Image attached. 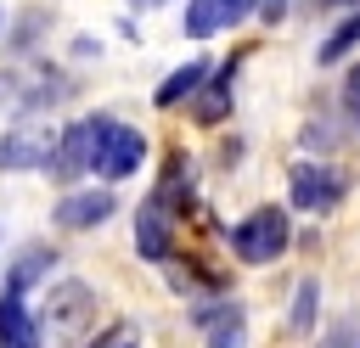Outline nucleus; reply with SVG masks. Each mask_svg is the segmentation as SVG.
Listing matches in <instances>:
<instances>
[{"label":"nucleus","mask_w":360,"mask_h":348,"mask_svg":"<svg viewBox=\"0 0 360 348\" xmlns=\"http://www.w3.org/2000/svg\"><path fill=\"white\" fill-rule=\"evenodd\" d=\"M96 168V146H90V118L84 123H68L62 135H56V152H51V180H62V185H73L79 174H90Z\"/></svg>","instance_id":"0eeeda50"},{"label":"nucleus","mask_w":360,"mask_h":348,"mask_svg":"<svg viewBox=\"0 0 360 348\" xmlns=\"http://www.w3.org/2000/svg\"><path fill=\"white\" fill-rule=\"evenodd\" d=\"M208 73H214V67H208V62L197 56V62H186V67H174V73H169V79L158 84V95H152V101H158V107H180L186 95H202V84H208Z\"/></svg>","instance_id":"9b49d317"},{"label":"nucleus","mask_w":360,"mask_h":348,"mask_svg":"<svg viewBox=\"0 0 360 348\" xmlns=\"http://www.w3.org/2000/svg\"><path fill=\"white\" fill-rule=\"evenodd\" d=\"M112 208H118L112 191H68V196L56 202V225H62V230H90V225H107Z\"/></svg>","instance_id":"1a4fd4ad"},{"label":"nucleus","mask_w":360,"mask_h":348,"mask_svg":"<svg viewBox=\"0 0 360 348\" xmlns=\"http://www.w3.org/2000/svg\"><path fill=\"white\" fill-rule=\"evenodd\" d=\"M135 253L146 264H169L174 258V213H169V196L152 191L135 213Z\"/></svg>","instance_id":"39448f33"},{"label":"nucleus","mask_w":360,"mask_h":348,"mask_svg":"<svg viewBox=\"0 0 360 348\" xmlns=\"http://www.w3.org/2000/svg\"><path fill=\"white\" fill-rule=\"evenodd\" d=\"M343 196H349V174H343V168L315 163V157H298V163H292V174H287V202H292L298 213L326 219L332 208H343Z\"/></svg>","instance_id":"f03ea898"},{"label":"nucleus","mask_w":360,"mask_h":348,"mask_svg":"<svg viewBox=\"0 0 360 348\" xmlns=\"http://www.w3.org/2000/svg\"><path fill=\"white\" fill-rule=\"evenodd\" d=\"M259 0H186V34L191 39H214V34H225V28H236L248 11H253Z\"/></svg>","instance_id":"6e6552de"},{"label":"nucleus","mask_w":360,"mask_h":348,"mask_svg":"<svg viewBox=\"0 0 360 348\" xmlns=\"http://www.w3.org/2000/svg\"><path fill=\"white\" fill-rule=\"evenodd\" d=\"M84 348H141V326H135V320H112V326L96 331Z\"/></svg>","instance_id":"dca6fc26"},{"label":"nucleus","mask_w":360,"mask_h":348,"mask_svg":"<svg viewBox=\"0 0 360 348\" xmlns=\"http://www.w3.org/2000/svg\"><path fill=\"white\" fill-rule=\"evenodd\" d=\"M287 241H292L287 208H270V202L231 225V253H236L242 264H276V258L287 253Z\"/></svg>","instance_id":"7ed1b4c3"},{"label":"nucleus","mask_w":360,"mask_h":348,"mask_svg":"<svg viewBox=\"0 0 360 348\" xmlns=\"http://www.w3.org/2000/svg\"><path fill=\"white\" fill-rule=\"evenodd\" d=\"M354 45H360V11H349V17H343V22H338V28L326 34V39H321L315 62H326V67H332V62H343V56H349Z\"/></svg>","instance_id":"2eb2a0df"},{"label":"nucleus","mask_w":360,"mask_h":348,"mask_svg":"<svg viewBox=\"0 0 360 348\" xmlns=\"http://www.w3.org/2000/svg\"><path fill=\"white\" fill-rule=\"evenodd\" d=\"M51 264H56V253H45V247H28V253L11 264V275H6V292H22V297H28V286H34L39 275H51Z\"/></svg>","instance_id":"4468645a"},{"label":"nucleus","mask_w":360,"mask_h":348,"mask_svg":"<svg viewBox=\"0 0 360 348\" xmlns=\"http://www.w3.org/2000/svg\"><path fill=\"white\" fill-rule=\"evenodd\" d=\"M354 348H360V342H354Z\"/></svg>","instance_id":"4be33fe9"},{"label":"nucleus","mask_w":360,"mask_h":348,"mask_svg":"<svg viewBox=\"0 0 360 348\" xmlns=\"http://www.w3.org/2000/svg\"><path fill=\"white\" fill-rule=\"evenodd\" d=\"M39 326L28 314V297L22 292H0V348H39Z\"/></svg>","instance_id":"9d476101"},{"label":"nucleus","mask_w":360,"mask_h":348,"mask_svg":"<svg viewBox=\"0 0 360 348\" xmlns=\"http://www.w3.org/2000/svg\"><path fill=\"white\" fill-rule=\"evenodd\" d=\"M129 6H141V11H152V6H169V0H129Z\"/></svg>","instance_id":"412c9836"},{"label":"nucleus","mask_w":360,"mask_h":348,"mask_svg":"<svg viewBox=\"0 0 360 348\" xmlns=\"http://www.w3.org/2000/svg\"><path fill=\"white\" fill-rule=\"evenodd\" d=\"M90 320H96V286L56 281L45 292V331H51V342H84Z\"/></svg>","instance_id":"20e7f679"},{"label":"nucleus","mask_w":360,"mask_h":348,"mask_svg":"<svg viewBox=\"0 0 360 348\" xmlns=\"http://www.w3.org/2000/svg\"><path fill=\"white\" fill-rule=\"evenodd\" d=\"M338 95H343V112H349V123L360 129V62L343 73V90H338Z\"/></svg>","instance_id":"a211bd4d"},{"label":"nucleus","mask_w":360,"mask_h":348,"mask_svg":"<svg viewBox=\"0 0 360 348\" xmlns=\"http://www.w3.org/2000/svg\"><path fill=\"white\" fill-rule=\"evenodd\" d=\"M90 146H96V174L101 180H129L146 163V135L129 129V123H118L112 112L90 118Z\"/></svg>","instance_id":"f257e3e1"},{"label":"nucleus","mask_w":360,"mask_h":348,"mask_svg":"<svg viewBox=\"0 0 360 348\" xmlns=\"http://www.w3.org/2000/svg\"><path fill=\"white\" fill-rule=\"evenodd\" d=\"M281 11H287V0H259V17L264 22H281Z\"/></svg>","instance_id":"aec40b11"},{"label":"nucleus","mask_w":360,"mask_h":348,"mask_svg":"<svg viewBox=\"0 0 360 348\" xmlns=\"http://www.w3.org/2000/svg\"><path fill=\"white\" fill-rule=\"evenodd\" d=\"M202 348H248V314H242V303H219L208 314V342Z\"/></svg>","instance_id":"f8f14e48"},{"label":"nucleus","mask_w":360,"mask_h":348,"mask_svg":"<svg viewBox=\"0 0 360 348\" xmlns=\"http://www.w3.org/2000/svg\"><path fill=\"white\" fill-rule=\"evenodd\" d=\"M56 135L45 123H17L0 135V174H22V168H51Z\"/></svg>","instance_id":"423d86ee"},{"label":"nucleus","mask_w":360,"mask_h":348,"mask_svg":"<svg viewBox=\"0 0 360 348\" xmlns=\"http://www.w3.org/2000/svg\"><path fill=\"white\" fill-rule=\"evenodd\" d=\"M231 73H236L231 62L208 73V84H202V95H197V123H219V118L231 112Z\"/></svg>","instance_id":"ddd939ff"},{"label":"nucleus","mask_w":360,"mask_h":348,"mask_svg":"<svg viewBox=\"0 0 360 348\" xmlns=\"http://www.w3.org/2000/svg\"><path fill=\"white\" fill-rule=\"evenodd\" d=\"M354 342H360V320H354V314H349V320H338V326L321 337V348H354Z\"/></svg>","instance_id":"6ab92c4d"},{"label":"nucleus","mask_w":360,"mask_h":348,"mask_svg":"<svg viewBox=\"0 0 360 348\" xmlns=\"http://www.w3.org/2000/svg\"><path fill=\"white\" fill-rule=\"evenodd\" d=\"M315 297H321V286L304 275L298 292H292V331H309V326H315Z\"/></svg>","instance_id":"f3484780"}]
</instances>
